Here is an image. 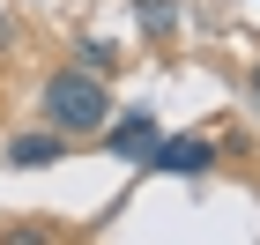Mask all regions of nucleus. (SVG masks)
Wrapping results in <instances>:
<instances>
[{"label":"nucleus","instance_id":"obj_1","mask_svg":"<svg viewBox=\"0 0 260 245\" xmlns=\"http://www.w3.org/2000/svg\"><path fill=\"white\" fill-rule=\"evenodd\" d=\"M104 119H112V97H104L97 75L60 67V75L45 82V126H52L60 142H89V134H104Z\"/></svg>","mask_w":260,"mask_h":245},{"label":"nucleus","instance_id":"obj_5","mask_svg":"<svg viewBox=\"0 0 260 245\" xmlns=\"http://www.w3.org/2000/svg\"><path fill=\"white\" fill-rule=\"evenodd\" d=\"M112 67V45H82V75H104Z\"/></svg>","mask_w":260,"mask_h":245},{"label":"nucleus","instance_id":"obj_7","mask_svg":"<svg viewBox=\"0 0 260 245\" xmlns=\"http://www.w3.org/2000/svg\"><path fill=\"white\" fill-rule=\"evenodd\" d=\"M253 89H260V67H253Z\"/></svg>","mask_w":260,"mask_h":245},{"label":"nucleus","instance_id":"obj_6","mask_svg":"<svg viewBox=\"0 0 260 245\" xmlns=\"http://www.w3.org/2000/svg\"><path fill=\"white\" fill-rule=\"evenodd\" d=\"M8 45H15V22H0V52H8Z\"/></svg>","mask_w":260,"mask_h":245},{"label":"nucleus","instance_id":"obj_4","mask_svg":"<svg viewBox=\"0 0 260 245\" xmlns=\"http://www.w3.org/2000/svg\"><path fill=\"white\" fill-rule=\"evenodd\" d=\"M60 134H15V149H8V156H15V163H52V156H60Z\"/></svg>","mask_w":260,"mask_h":245},{"label":"nucleus","instance_id":"obj_2","mask_svg":"<svg viewBox=\"0 0 260 245\" xmlns=\"http://www.w3.org/2000/svg\"><path fill=\"white\" fill-rule=\"evenodd\" d=\"M208 163H216V149L201 134H156V149H149V171H164V179H193Z\"/></svg>","mask_w":260,"mask_h":245},{"label":"nucleus","instance_id":"obj_3","mask_svg":"<svg viewBox=\"0 0 260 245\" xmlns=\"http://www.w3.org/2000/svg\"><path fill=\"white\" fill-rule=\"evenodd\" d=\"M104 149H112V156H126V163H149V149H156V119H149V112L119 119L112 134H104Z\"/></svg>","mask_w":260,"mask_h":245}]
</instances>
